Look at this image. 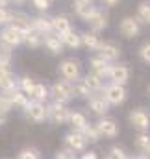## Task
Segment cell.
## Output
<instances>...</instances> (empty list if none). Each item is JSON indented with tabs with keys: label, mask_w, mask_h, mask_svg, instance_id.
I'll return each instance as SVG.
<instances>
[{
	"label": "cell",
	"mask_w": 150,
	"mask_h": 159,
	"mask_svg": "<svg viewBox=\"0 0 150 159\" xmlns=\"http://www.w3.org/2000/svg\"><path fill=\"white\" fill-rule=\"evenodd\" d=\"M50 94H54L56 102H61V104H67L74 98V87H73V81H67V80H61V81H56L50 89Z\"/></svg>",
	"instance_id": "6da1fadb"
},
{
	"label": "cell",
	"mask_w": 150,
	"mask_h": 159,
	"mask_svg": "<svg viewBox=\"0 0 150 159\" xmlns=\"http://www.w3.org/2000/svg\"><path fill=\"white\" fill-rule=\"evenodd\" d=\"M69 117H71V111H69V107H67L65 104H61V102H54L52 106L46 107V119H50L54 124H58V126L69 122Z\"/></svg>",
	"instance_id": "7a4b0ae2"
},
{
	"label": "cell",
	"mask_w": 150,
	"mask_h": 159,
	"mask_svg": "<svg viewBox=\"0 0 150 159\" xmlns=\"http://www.w3.org/2000/svg\"><path fill=\"white\" fill-rule=\"evenodd\" d=\"M58 72L61 74V78L67 80V81H76L80 78V61L74 57H69V59H63L58 67Z\"/></svg>",
	"instance_id": "3957f363"
},
{
	"label": "cell",
	"mask_w": 150,
	"mask_h": 159,
	"mask_svg": "<svg viewBox=\"0 0 150 159\" xmlns=\"http://www.w3.org/2000/svg\"><path fill=\"white\" fill-rule=\"evenodd\" d=\"M126 89L124 85H119V83H110L104 87V98L110 102V106H120L124 100H126Z\"/></svg>",
	"instance_id": "277c9868"
},
{
	"label": "cell",
	"mask_w": 150,
	"mask_h": 159,
	"mask_svg": "<svg viewBox=\"0 0 150 159\" xmlns=\"http://www.w3.org/2000/svg\"><path fill=\"white\" fill-rule=\"evenodd\" d=\"M128 120H130L132 128L137 129V131H141V133H145V131L150 129V115L145 109H134V111H130Z\"/></svg>",
	"instance_id": "5b68a950"
},
{
	"label": "cell",
	"mask_w": 150,
	"mask_h": 159,
	"mask_svg": "<svg viewBox=\"0 0 150 159\" xmlns=\"http://www.w3.org/2000/svg\"><path fill=\"white\" fill-rule=\"evenodd\" d=\"M24 115L30 120H34V122H43V120H46V106H45L43 102L32 100V102H28V106L24 107Z\"/></svg>",
	"instance_id": "8992f818"
},
{
	"label": "cell",
	"mask_w": 150,
	"mask_h": 159,
	"mask_svg": "<svg viewBox=\"0 0 150 159\" xmlns=\"http://www.w3.org/2000/svg\"><path fill=\"white\" fill-rule=\"evenodd\" d=\"M139 22H137V19H134V17H124L122 20H120V24H119V32H120V35L122 37H126V39H134V37H137L139 35Z\"/></svg>",
	"instance_id": "52a82bcc"
},
{
	"label": "cell",
	"mask_w": 150,
	"mask_h": 159,
	"mask_svg": "<svg viewBox=\"0 0 150 159\" xmlns=\"http://www.w3.org/2000/svg\"><path fill=\"white\" fill-rule=\"evenodd\" d=\"M65 146L71 152H83L85 146H87V139L80 131H71V133L65 135Z\"/></svg>",
	"instance_id": "ba28073f"
},
{
	"label": "cell",
	"mask_w": 150,
	"mask_h": 159,
	"mask_svg": "<svg viewBox=\"0 0 150 159\" xmlns=\"http://www.w3.org/2000/svg\"><path fill=\"white\" fill-rule=\"evenodd\" d=\"M95 126H96V129H98L100 137H108V139L117 137V135H119V131H120L119 124H117L113 119H100Z\"/></svg>",
	"instance_id": "9c48e42d"
},
{
	"label": "cell",
	"mask_w": 150,
	"mask_h": 159,
	"mask_svg": "<svg viewBox=\"0 0 150 159\" xmlns=\"http://www.w3.org/2000/svg\"><path fill=\"white\" fill-rule=\"evenodd\" d=\"M87 102H89V109H93V113L104 117L108 111H110V102L104 98V94H89L87 96Z\"/></svg>",
	"instance_id": "30bf717a"
},
{
	"label": "cell",
	"mask_w": 150,
	"mask_h": 159,
	"mask_svg": "<svg viewBox=\"0 0 150 159\" xmlns=\"http://www.w3.org/2000/svg\"><path fill=\"white\" fill-rule=\"evenodd\" d=\"M0 43H4V44L15 48V46H19V44L24 43V34L19 32V30H15L13 26H9V28H6V30L0 34Z\"/></svg>",
	"instance_id": "8fae6325"
},
{
	"label": "cell",
	"mask_w": 150,
	"mask_h": 159,
	"mask_svg": "<svg viewBox=\"0 0 150 159\" xmlns=\"http://www.w3.org/2000/svg\"><path fill=\"white\" fill-rule=\"evenodd\" d=\"M108 76H110V80H111V83L124 85V83L130 80V69H128L126 65H110Z\"/></svg>",
	"instance_id": "7c38bea8"
},
{
	"label": "cell",
	"mask_w": 150,
	"mask_h": 159,
	"mask_svg": "<svg viewBox=\"0 0 150 159\" xmlns=\"http://www.w3.org/2000/svg\"><path fill=\"white\" fill-rule=\"evenodd\" d=\"M9 22H11V26H13L15 30L22 32L24 35L32 30V20H30V17H28V15H24V13H11Z\"/></svg>",
	"instance_id": "4fadbf2b"
},
{
	"label": "cell",
	"mask_w": 150,
	"mask_h": 159,
	"mask_svg": "<svg viewBox=\"0 0 150 159\" xmlns=\"http://www.w3.org/2000/svg\"><path fill=\"white\" fill-rule=\"evenodd\" d=\"M43 44L46 46V50H50L52 54H61L63 52V41L61 37L58 35V34H54V32H50V34H46V35H43Z\"/></svg>",
	"instance_id": "5bb4252c"
},
{
	"label": "cell",
	"mask_w": 150,
	"mask_h": 159,
	"mask_svg": "<svg viewBox=\"0 0 150 159\" xmlns=\"http://www.w3.org/2000/svg\"><path fill=\"white\" fill-rule=\"evenodd\" d=\"M87 24H89V28L95 32V34H98V32H102L104 28H108V15L104 13V11H95L89 19H87Z\"/></svg>",
	"instance_id": "9a60e30c"
},
{
	"label": "cell",
	"mask_w": 150,
	"mask_h": 159,
	"mask_svg": "<svg viewBox=\"0 0 150 159\" xmlns=\"http://www.w3.org/2000/svg\"><path fill=\"white\" fill-rule=\"evenodd\" d=\"M98 52L106 61H115L120 57V46L117 43H104L102 41V46L98 48Z\"/></svg>",
	"instance_id": "2e32d148"
},
{
	"label": "cell",
	"mask_w": 150,
	"mask_h": 159,
	"mask_svg": "<svg viewBox=\"0 0 150 159\" xmlns=\"http://www.w3.org/2000/svg\"><path fill=\"white\" fill-rule=\"evenodd\" d=\"M50 20H52V32L58 34V35H63V34H67V32L73 30V28H71V20H69L65 15H56V17H52Z\"/></svg>",
	"instance_id": "e0dca14e"
},
{
	"label": "cell",
	"mask_w": 150,
	"mask_h": 159,
	"mask_svg": "<svg viewBox=\"0 0 150 159\" xmlns=\"http://www.w3.org/2000/svg\"><path fill=\"white\" fill-rule=\"evenodd\" d=\"M4 94L11 100V104H13V106H19V107H26V106H28V102H30L28 94H24L21 89H11V91H6Z\"/></svg>",
	"instance_id": "ac0fdd59"
},
{
	"label": "cell",
	"mask_w": 150,
	"mask_h": 159,
	"mask_svg": "<svg viewBox=\"0 0 150 159\" xmlns=\"http://www.w3.org/2000/svg\"><path fill=\"white\" fill-rule=\"evenodd\" d=\"M89 65H91V70L95 72V74H98V76H108V70H110V65H108V61L102 57V56H96V57H91V61H89Z\"/></svg>",
	"instance_id": "d6986e66"
},
{
	"label": "cell",
	"mask_w": 150,
	"mask_h": 159,
	"mask_svg": "<svg viewBox=\"0 0 150 159\" xmlns=\"http://www.w3.org/2000/svg\"><path fill=\"white\" fill-rule=\"evenodd\" d=\"M32 20V30L39 32L41 35H46L52 32V20L50 19H45V17H35V19H30Z\"/></svg>",
	"instance_id": "ffe728a7"
},
{
	"label": "cell",
	"mask_w": 150,
	"mask_h": 159,
	"mask_svg": "<svg viewBox=\"0 0 150 159\" xmlns=\"http://www.w3.org/2000/svg\"><path fill=\"white\" fill-rule=\"evenodd\" d=\"M69 122H71V128H73V131H83L85 128H87V117L83 115V113H80V111H74V113H71V117H69Z\"/></svg>",
	"instance_id": "44dd1931"
},
{
	"label": "cell",
	"mask_w": 150,
	"mask_h": 159,
	"mask_svg": "<svg viewBox=\"0 0 150 159\" xmlns=\"http://www.w3.org/2000/svg\"><path fill=\"white\" fill-rule=\"evenodd\" d=\"M74 11H76V15H78L80 19L87 20V19L96 11V7H95L91 2H74Z\"/></svg>",
	"instance_id": "7402d4cb"
},
{
	"label": "cell",
	"mask_w": 150,
	"mask_h": 159,
	"mask_svg": "<svg viewBox=\"0 0 150 159\" xmlns=\"http://www.w3.org/2000/svg\"><path fill=\"white\" fill-rule=\"evenodd\" d=\"M11 89H15V74L9 69V70L0 72V91L6 93V91H11Z\"/></svg>",
	"instance_id": "603a6c76"
},
{
	"label": "cell",
	"mask_w": 150,
	"mask_h": 159,
	"mask_svg": "<svg viewBox=\"0 0 150 159\" xmlns=\"http://www.w3.org/2000/svg\"><path fill=\"white\" fill-rule=\"evenodd\" d=\"M83 83L87 85L89 93H98L102 89V76L95 74V72H89L85 78H83Z\"/></svg>",
	"instance_id": "cb8c5ba5"
},
{
	"label": "cell",
	"mask_w": 150,
	"mask_h": 159,
	"mask_svg": "<svg viewBox=\"0 0 150 159\" xmlns=\"http://www.w3.org/2000/svg\"><path fill=\"white\" fill-rule=\"evenodd\" d=\"M82 44H83V46H87L89 50H98V48L102 46V39H100L95 32H91V34L87 32V34H83V35H82Z\"/></svg>",
	"instance_id": "d4e9b609"
},
{
	"label": "cell",
	"mask_w": 150,
	"mask_h": 159,
	"mask_svg": "<svg viewBox=\"0 0 150 159\" xmlns=\"http://www.w3.org/2000/svg\"><path fill=\"white\" fill-rule=\"evenodd\" d=\"M59 37L63 41V44L69 46V48H80V46H82V35L76 34L74 30H71V32H67V34H63V35H59Z\"/></svg>",
	"instance_id": "484cf974"
},
{
	"label": "cell",
	"mask_w": 150,
	"mask_h": 159,
	"mask_svg": "<svg viewBox=\"0 0 150 159\" xmlns=\"http://www.w3.org/2000/svg\"><path fill=\"white\" fill-rule=\"evenodd\" d=\"M48 94H50V89H48L45 83H35L34 89H32V93H30V96H32L35 102H45V100L48 98Z\"/></svg>",
	"instance_id": "4316f807"
},
{
	"label": "cell",
	"mask_w": 150,
	"mask_h": 159,
	"mask_svg": "<svg viewBox=\"0 0 150 159\" xmlns=\"http://www.w3.org/2000/svg\"><path fill=\"white\" fill-rule=\"evenodd\" d=\"M24 43L30 46V48H39V46H43V35L35 32V30H30L26 35H24Z\"/></svg>",
	"instance_id": "83f0119b"
},
{
	"label": "cell",
	"mask_w": 150,
	"mask_h": 159,
	"mask_svg": "<svg viewBox=\"0 0 150 159\" xmlns=\"http://www.w3.org/2000/svg\"><path fill=\"white\" fill-rule=\"evenodd\" d=\"M135 148H137L139 154H148V150H150V135H147V133H139V135L135 137Z\"/></svg>",
	"instance_id": "f1b7e54d"
},
{
	"label": "cell",
	"mask_w": 150,
	"mask_h": 159,
	"mask_svg": "<svg viewBox=\"0 0 150 159\" xmlns=\"http://www.w3.org/2000/svg\"><path fill=\"white\" fill-rule=\"evenodd\" d=\"M137 19L145 24H150V0H145L137 7Z\"/></svg>",
	"instance_id": "f546056e"
},
{
	"label": "cell",
	"mask_w": 150,
	"mask_h": 159,
	"mask_svg": "<svg viewBox=\"0 0 150 159\" xmlns=\"http://www.w3.org/2000/svg\"><path fill=\"white\" fill-rule=\"evenodd\" d=\"M82 133H83V137L87 139V143H98V141H100V133H98L96 126H91V124H87V128H85Z\"/></svg>",
	"instance_id": "4dcf8cb0"
},
{
	"label": "cell",
	"mask_w": 150,
	"mask_h": 159,
	"mask_svg": "<svg viewBox=\"0 0 150 159\" xmlns=\"http://www.w3.org/2000/svg\"><path fill=\"white\" fill-rule=\"evenodd\" d=\"M73 87H74V96H82V98H87L91 93L87 89V85L83 83V80H76L73 81Z\"/></svg>",
	"instance_id": "1f68e13d"
},
{
	"label": "cell",
	"mask_w": 150,
	"mask_h": 159,
	"mask_svg": "<svg viewBox=\"0 0 150 159\" xmlns=\"http://www.w3.org/2000/svg\"><path fill=\"white\" fill-rule=\"evenodd\" d=\"M11 57H13V50H11V46H7V44H0V61L2 63H11Z\"/></svg>",
	"instance_id": "d6a6232c"
},
{
	"label": "cell",
	"mask_w": 150,
	"mask_h": 159,
	"mask_svg": "<svg viewBox=\"0 0 150 159\" xmlns=\"http://www.w3.org/2000/svg\"><path fill=\"white\" fill-rule=\"evenodd\" d=\"M34 85H35V81L30 78V76H24V78H21V91H22L24 94H28V96H30V93H32Z\"/></svg>",
	"instance_id": "836d02e7"
},
{
	"label": "cell",
	"mask_w": 150,
	"mask_h": 159,
	"mask_svg": "<svg viewBox=\"0 0 150 159\" xmlns=\"http://www.w3.org/2000/svg\"><path fill=\"white\" fill-rule=\"evenodd\" d=\"M11 109H13V104H11V100H9V98H7V96L2 93V94H0V113H2V115H7Z\"/></svg>",
	"instance_id": "e575fe53"
},
{
	"label": "cell",
	"mask_w": 150,
	"mask_h": 159,
	"mask_svg": "<svg viewBox=\"0 0 150 159\" xmlns=\"http://www.w3.org/2000/svg\"><path fill=\"white\" fill-rule=\"evenodd\" d=\"M19 159H41V154L37 148H24L19 154Z\"/></svg>",
	"instance_id": "d590c367"
},
{
	"label": "cell",
	"mask_w": 150,
	"mask_h": 159,
	"mask_svg": "<svg viewBox=\"0 0 150 159\" xmlns=\"http://www.w3.org/2000/svg\"><path fill=\"white\" fill-rule=\"evenodd\" d=\"M139 57H141L145 63H150V43H145V44L139 48Z\"/></svg>",
	"instance_id": "8d00e7d4"
},
{
	"label": "cell",
	"mask_w": 150,
	"mask_h": 159,
	"mask_svg": "<svg viewBox=\"0 0 150 159\" xmlns=\"http://www.w3.org/2000/svg\"><path fill=\"white\" fill-rule=\"evenodd\" d=\"M52 159H78V156L71 150H59V152H56V156Z\"/></svg>",
	"instance_id": "74e56055"
},
{
	"label": "cell",
	"mask_w": 150,
	"mask_h": 159,
	"mask_svg": "<svg viewBox=\"0 0 150 159\" xmlns=\"http://www.w3.org/2000/svg\"><path fill=\"white\" fill-rule=\"evenodd\" d=\"M32 4H34L37 9H41V11H46V9L50 7V0H32Z\"/></svg>",
	"instance_id": "f35d334b"
},
{
	"label": "cell",
	"mask_w": 150,
	"mask_h": 159,
	"mask_svg": "<svg viewBox=\"0 0 150 159\" xmlns=\"http://www.w3.org/2000/svg\"><path fill=\"white\" fill-rule=\"evenodd\" d=\"M9 19H11V13L6 7H0V24H7Z\"/></svg>",
	"instance_id": "ab89813d"
},
{
	"label": "cell",
	"mask_w": 150,
	"mask_h": 159,
	"mask_svg": "<svg viewBox=\"0 0 150 159\" xmlns=\"http://www.w3.org/2000/svg\"><path fill=\"white\" fill-rule=\"evenodd\" d=\"M78 159H98V156H96V152H85V154H82V157Z\"/></svg>",
	"instance_id": "60d3db41"
},
{
	"label": "cell",
	"mask_w": 150,
	"mask_h": 159,
	"mask_svg": "<svg viewBox=\"0 0 150 159\" xmlns=\"http://www.w3.org/2000/svg\"><path fill=\"white\" fill-rule=\"evenodd\" d=\"M102 2H104V4H106L108 7H115V6H117V4H119L120 0H102Z\"/></svg>",
	"instance_id": "b9f144b4"
},
{
	"label": "cell",
	"mask_w": 150,
	"mask_h": 159,
	"mask_svg": "<svg viewBox=\"0 0 150 159\" xmlns=\"http://www.w3.org/2000/svg\"><path fill=\"white\" fill-rule=\"evenodd\" d=\"M134 159H150V156H148V154H137Z\"/></svg>",
	"instance_id": "7bdbcfd3"
},
{
	"label": "cell",
	"mask_w": 150,
	"mask_h": 159,
	"mask_svg": "<svg viewBox=\"0 0 150 159\" xmlns=\"http://www.w3.org/2000/svg\"><path fill=\"white\" fill-rule=\"evenodd\" d=\"M11 0H0V7H4V6H7Z\"/></svg>",
	"instance_id": "ee69618b"
},
{
	"label": "cell",
	"mask_w": 150,
	"mask_h": 159,
	"mask_svg": "<svg viewBox=\"0 0 150 159\" xmlns=\"http://www.w3.org/2000/svg\"><path fill=\"white\" fill-rule=\"evenodd\" d=\"M4 122H6V115L0 113V126H4Z\"/></svg>",
	"instance_id": "f6af8a7d"
},
{
	"label": "cell",
	"mask_w": 150,
	"mask_h": 159,
	"mask_svg": "<svg viewBox=\"0 0 150 159\" xmlns=\"http://www.w3.org/2000/svg\"><path fill=\"white\" fill-rule=\"evenodd\" d=\"M11 2H15V4H19V6H21V4H24L26 0H11Z\"/></svg>",
	"instance_id": "bcb514c9"
},
{
	"label": "cell",
	"mask_w": 150,
	"mask_h": 159,
	"mask_svg": "<svg viewBox=\"0 0 150 159\" xmlns=\"http://www.w3.org/2000/svg\"><path fill=\"white\" fill-rule=\"evenodd\" d=\"M106 159H117V157H115L113 154H110V156H108V157H106Z\"/></svg>",
	"instance_id": "7dc6e473"
},
{
	"label": "cell",
	"mask_w": 150,
	"mask_h": 159,
	"mask_svg": "<svg viewBox=\"0 0 150 159\" xmlns=\"http://www.w3.org/2000/svg\"><path fill=\"white\" fill-rule=\"evenodd\" d=\"M74 2H91V0H74Z\"/></svg>",
	"instance_id": "c3c4849f"
},
{
	"label": "cell",
	"mask_w": 150,
	"mask_h": 159,
	"mask_svg": "<svg viewBox=\"0 0 150 159\" xmlns=\"http://www.w3.org/2000/svg\"><path fill=\"white\" fill-rule=\"evenodd\" d=\"M148 93H150V85H148Z\"/></svg>",
	"instance_id": "681fc988"
},
{
	"label": "cell",
	"mask_w": 150,
	"mask_h": 159,
	"mask_svg": "<svg viewBox=\"0 0 150 159\" xmlns=\"http://www.w3.org/2000/svg\"><path fill=\"white\" fill-rule=\"evenodd\" d=\"M148 156H150V150H148Z\"/></svg>",
	"instance_id": "f907efd6"
}]
</instances>
